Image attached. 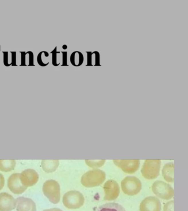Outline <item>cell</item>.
Here are the masks:
<instances>
[{
  "mask_svg": "<svg viewBox=\"0 0 188 211\" xmlns=\"http://www.w3.org/2000/svg\"><path fill=\"white\" fill-rule=\"evenodd\" d=\"M161 161L159 160H147L145 161L141 169V173L147 179L152 180L159 175Z\"/></svg>",
  "mask_w": 188,
  "mask_h": 211,
  "instance_id": "5b68a950",
  "label": "cell"
},
{
  "mask_svg": "<svg viewBox=\"0 0 188 211\" xmlns=\"http://www.w3.org/2000/svg\"><path fill=\"white\" fill-rule=\"evenodd\" d=\"M49 57V53L47 51H41L39 53L37 56V62L38 65L41 67H46L49 64V62H47L45 61V58Z\"/></svg>",
  "mask_w": 188,
  "mask_h": 211,
  "instance_id": "d6986e66",
  "label": "cell"
},
{
  "mask_svg": "<svg viewBox=\"0 0 188 211\" xmlns=\"http://www.w3.org/2000/svg\"><path fill=\"white\" fill-rule=\"evenodd\" d=\"M3 65L6 67H9L11 66V63L9 62L8 52H3Z\"/></svg>",
  "mask_w": 188,
  "mask_h": 211,
  "instance_id": "603a6c76",
  "label": "cell"
},
{
  "mask_svg": "<svg viewBox=\"0 0 188 211\" xmlns=\"http://www.w3.org/2000/svg\"><path fill=\"white\" fill-rule=\"evenodd\" d=\"M103 189L105 192L104 200L105 201H113L116 200L120 194L119 186L115 180H109L104 185Z\"/></svg>",
  "mask_w": 188,
  "mask_h": 211,
  "instance_id": "52a82bcc",
  "label": "cell"
},
{
  "mask_svg": "<svg viewBox=\"0 0 188 211\" xmlns=\"http://www.w3.org/2000/svg\"><path fill=\"white\" fill-rule=\"evenodd\" d=\"M93 55L95 56V64L94 66H101L100 64V55L98 51H94Z\"/></svg>",
  "mask_w": 188,
  "mask_h": 211,
  "instance_id": "cb8c5ba5",
  "label": "cell"
},
{
  "mask_svg": "<svg viewBox=\"0 0 188 211\" xmlns=\"http://www.w3.org/2000/svg\"><path fill=\"white\" fill-rule=\"evenodd\" d=\"M43 211H62L60 208H50V209H48V210H45Z\"/></svg>",
  "mask_w": 188,
  "mask_h": 211,
  "instance_id": "4dcf8cb0",
  "label": "cell"
},
{
  "mask_svg": "<svg viewBox=\"0 0 188 211\" xmlns=\"http://www.w3.org/2000/svg\"><path fill=\"white\" fill-rule=\"evenodd\" d=\"M114 164L122 169L123 172L128 174L135 173L140 167V161L138 160H114Z\"/></svg>",
  "mask_w": 188,
  "mask_h": 211,
  "instance_id": "9c48e42d",
  "label": "cell"
},
{
  "mask_svg": "<svg viewBox=\"0 0 188 211\" xmlns=\"http://www.w3.org/2000/svg\"><path fill=\"white\" fill-rule=\"evenodd\" d=\"M84 57L83 54L80 51H75L70 56V62L72 66L79 67L83 64Z\"/></svg>",
  "mask_w": 188,
  "mask_h": 211,
  "instance_id": "e0dca14e",
  "label": "cell"
},
{
  "mask_svg": "<svg viewBox=\"0 0 188 211\" xmlns=\"http://www.w3.org/2000/svg\"><path fill=\"white\" fill-rule=\"evenodd\" d=\"M87 55V64L86 66H93L92 65V52H86Z\"/></svg>",
  "mask_w": 188,
  "mask_h": 211,
  "instance_id": "f1b7e54d",
  "label": "cell"
},
{
  "mask_svg": "<svg viewBox=\"0 0 188 211\" xmlns=\"http://www.w3.org/2000/svg\"><path fill=\"white\" fill-rule=\"evenodd\" d=\"M62 48H63V49L66 50V49H67L68 46H67L66 45H63V46H62Z\"/></svg>",
  "mask_w": 188,
  "mask_h": 211,
  "instance_id": "1f68e13d",
  "label": "cell"
},
{
  "mask_svg": "<svg viewBox=\"0 0 188 211\" xmlns=\"http://www.w3.org/2000/svg\"><path fill=\"white\" fill-rule=\"evenodd\" d=\"M5 185V178L3 175L0 173V190L2 189Z\"/></svg>",
  "mask_w": 188,
  "mask_h": 211,
  "instance_id": "f546056e",
  "label": "cell"
},
{
  "mask_svg": "<svg viewBox=\"0 0 188 211\" xmlns=\"http://www.w3.org/2000/svg\"><path fill=\"white\" fill-rule=\"evenodd\" d=\"M106 178L104 172L100 169H94L89 170L82 176L81 182L86 188L97 186L104 182Z\"/></svg>",
  "mask_w": 188,
  "mask_h": 211,
  "instance_id": "6da1fadb",
  "label": "cell"
},
{
  "mask_svg": "<svg viewBox=\"0 0 188 211\" xmlns=\"http://www.w3.org/2000/svg\"><path fill=\"white\" fill-rule=\"evenodd\" d=\"M11 66H17V52H11Z\"/></svg>",
  "mask_w": 188,
  "mask_h": 211,
  "instance_id": "4316f807",
  "label": "cell"
},
{
  "mask_svg": "<svg viewBox=\"0 0 188 211\" xmlns=\"http://www.w3.org/2000/svg\"><path fill=\"white\" fill-rule=\"evenodd\" d=\"M43 192L52 204H58L60 200V186L54 180L46 181L43 186Z\"/></svg>",
  "mask_w": 188,
  "mask_h": 211,
  "instance_id": "7a4b0ae2",
  "label": "cell"
},
{
  "mask_svg": "<svg viewBox=\"0 0 188 211\" xmlns=\"http://www.w3.org/2000/svg\"><path fill=\"white\" fill-rule=\"evenodd\" d=\"M174 169L173 163H168L165 164L162 169V175L167 182H174Z\"/></svg>",
  "mask_w": 188,
  "mask_h": 211,
  "instance_id": "5bb4252c",
  "label": "cell"
},
{
  "mask_svg": "<svg viewBox=\"0 0 188 211\" xmlns=\"http://www.w3.org/2000/svg\"><path fill=\"white\" fill-rule=\"evenodd\" d=\"M164 211H174V201L168 202L165 204Z\"/></svg>",
  "mask_w": 188,
  "mask_h": 211,
  "instance_id": "7402d4cb",
  "label": "cell"
},
{
  "mask_svg": "<svg viewBox=\"0 0 188 211\" xmlns=\"http://www.w3.org/2000/svg\"><path fill=\"white\" fill-rule=\"evenodd\" d=\"M105 160H86V163L91 168H99L102 167L104 163Z\"/></svg>",
  "mask_w": 188,
  "mask_h": 211,
  "instance_id": "ffe728a7",
  "label": "cell"
},
{
  "mask_svg": "<svg viewBox=\"0 0 188 211\" xmlns=\"http://www.w3.org/2000/svg\"><path fill=\"white\" fill-rule=\"evenodd\" d=\"M17 211H36L37 207L35 202L30 198L19 197L16 200Z\"/></svg>",
  "mask_w": 188,
  "mask_h": 211,
  "instance_id": "4fadbf2b",
  "label": "cell"
},
{
  "mask_svg": "<svg viewBox=\"0 0 188 211\" xmlns=\"http://www.w3.org/2000/svg\"><path fill=\"white\" fill-rule=\"evenodd\" d=\"M59 165V160H43L41 161V167L46 173L55 172Z\"/></svg>",
  "mask_w": 188,
  "mask_h": 211,
  "instance_id": "9a60e30c",
  "label": "cell"
},
{
  "mask_svg": "<svg viewBox=\"0 0 188 211\" xmlns=\"http://www.w3.org/2000/svg\"><path fill=\"white\" fill-rule=\"evenodd\" d=\"M8 187L13 194L18 195L22 194L27 187L24 186L20 180V173H15L11 175L8 179Z\"/></svg>",
  "mask_w": 188,
  "mask_h": 211,
  "instance_id": "ba28073f",
  "label": "cell"
},
{
  "mask_svg": "<svg viewBox=\"0 0 188 211\" xmlns=\"http://www.w3.org/2000/svg\"><path fill=\"white\" fill-rule=\"evenodd\" d=\"M152 190L157 196L165 200H171L174 194L173 188L169 184L161 180L153 184Z\"/></svg>",
  "mask_w": 188,
  "mask_h": 211,
  "instance_id": "8992f818",
  "label": "cell"
},
{
  "mask_svg": "<svg viewBox=\"0 0 188 211\" xmlns=\"http://www.w3.org/2000/svg\"><path fill=\"white\" fill-rule=\"evenodd\" d=\"M123 192L129 196H134L138 194L142 189L141 181L135 176H128L121 182Z\"/></svg>",
  "mask_w": 188,
  "mask_h": 211,
  "instance_id": "277c9868",
  "label": "cell"
},
{
  "mask_svg": "<svg viewBox=\"0 0 188 211\" xmlns=\"http://www.w3.org/2000/svg\"><path fill=\"white\" fill-rule=\"evenodd\" d=\"M62 202L65 207L71 210L81 207L84 203V197L82 194L78 191H70L64 195Z\"/></svg>",
  "mask_w": 188,
  "mask_h": 211,
  "instance_id": "3957f363",
  "label": "cell"
},
{
  "mask_svg": "<svg viewBox=\"0 0 188 211\" xmlns=\"http://www.w3.org/2000/svg\"><path fill=\"white\" fill-rule=\"evenodd\" d=\"M97 211H125V210L117 203H108L99 207Z\"/></svg>",
  "mask_w": 188,
  "mask_h": 211,
  "instance_id": "2e32d148",
  "label": "cell"
},
{
  "mask_svg": "<svg viewBox=\"0 0 188 211\" xmlns=\"http://www.w3.org/2000/svg\"><path fill=\"white\" fill-rule=\"evenodd\" d=\"M29 56V59H28V65L27 66H35L34 64V54L33 52L31 51H28L27 52Z\"/></svg>",
  "mask_w": 188,
  "mask_h": 211,
  "instance_id": "d4e9b609",
  "label": "cell"
},
{
  "mask_svg": "<svg viewBox=\"0 0 188 211\" xmlns=\"http://www.w3.org/2000/svg\"><path fill=\"white\" fill-rule=\"evenodd\" d=\"M161 203L157 197H147L141 202L140 211H161Z\"/></svg>",
  "mask_w": 188,
  "mask_h": 211,
  "instance_id": "8fae6325",
  "label": "cell"
},
{
  "mask_svg": "<svg viewBox=\"0 0 188 211\" xmlns=\"http://www.w3.org/2000/svg\"><path fill=\"white\" fill-rule=\"evenodd\" d=\"M59 53V52L57 51V47H55V48L51 52L52 54V64L54 66L57 67L60 65V63H58L57 60V55Z\"/></svg>",
  "mask_w": 188,
  "mask_h": 211,
  "instance_id": "44dd1931",
  "label": "cell"
},
{
  "mask_svg": "<svg viewBox=\"0 0 188 211\" xmlns=\"http://www.w3.org/2000/svg\"><path fill=\"white\" fill-rule=\"evenodd\" d=\"M21 183L25 187H30L37 184L39 180L38 173L34 169H28L20 173Z\"/></svg>",
  "mask_w": 188,
  "mask_h": 211,
  "instance_id": "30bf717a",
  "label": "cell"
},
{
  "mask_svg": "<svg viewBox=\"0 0 188 211\" xmlns=\"http://www.w3.org/2000/svg\"><path fill=\"white\" fill-rule=\"evenodd\" d=\"M62 66H68V52H62Z\"/></svg>",
  "mask_w": 188,
  "mask_h": 211,
  "instance_id": "484cf974",
  "label": "cell"
},
{
  "mask_svg": "<svg viewBox=\"0 0 188 211\" xmlns=\"http://www.w3.org/2000/svg\"><path fill=\"white\" fill-rule=\"evenodd\" d=\"M16 161L15 160H0V170L3 172H11L15 169Z\"/></svg>",
  "mask_w": 188,
  "mask_h": 211,
  "instance_id": "ac0fdd59",
  "label": "cell"
},
{
  "mask_svg": "<svg viewBox=\"0 0 188 211\" xmlns=\"http://www.w3.org/2000/svg\"><path fill=\"white\" fill-rule=\"evenodd\" d=\"M0 51H1V46H0Z\"/></svg>",
  "mask_w": 188,
  "mask_h": 211,
  "instance_id": "d6a6232c",
  "label": "cell"
},
{
  "mask_svg": "<svg viewBox=\"0 0 188 211\" xmlns=\"http://www.w3.org/2000/svg\"><path fill=\"white\" fill-rule=\"evenodd\" d=\"M14 197L7 192L0 193V211H12L16 207Z\"/></svg>",
  "mask_w": 188,
  "mask_h": 211,
  "instance_id": "7c38bea8",
  "label": "cell"
},
{
  "mask_svg": "<svg viewBox=\"0 0 188 211\" xmlns=\"http://www.w3.org/2000/svg\"><path fill=\"white\" fill-rule=\"evenodd\" d=\"M21 55V63L20 66H27L26 65L25 62V56L26 52H20Z\"/></svg>",
  "mask_w": 188,
  "mask_h": 211,
  "instance_id": "83f0119b",
  "label": "cell"
}]
</instances>
